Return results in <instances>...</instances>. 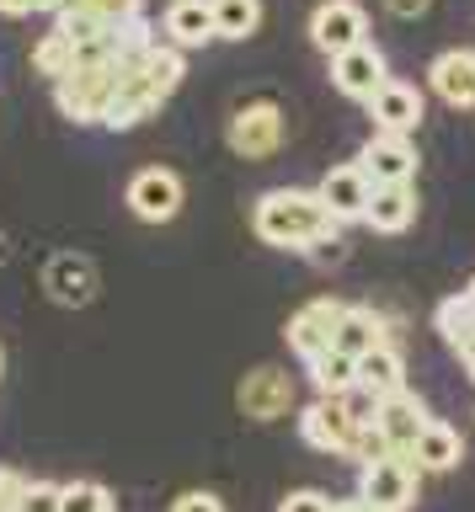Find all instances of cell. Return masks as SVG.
I'll use <instances>...</instances> for the list:
<instances>
[{
  "mask_svg": "<svg viewBox=\"0 0 475 512\" xmlns=\"http://www.w3.org/2000/svg\"><path fill=\"white\" fill-rule=\"evenodd\" d=\"M251 230L257 240L278 251H310L315 262H337L342 256V224L331 219L321 192L305 187H273L251 203Z\"/></svg>",
  "mask_w": 475,
  "mask_h": 512,
  "instance_id": "cell-1",
  "label": "cell"
},
{
  "mask_svg": "<svg viewBox=\"0 0 475 512\" xmlns=\"http://www.w3.org/2000/svg\"><path fill=\"white\" fill-rule=\"evenodd\" d=\"M118 80H123V70L113 64L107 48H81V64L54 86V102L70 123H102L118 96Z\"/></svg>",
  "mask_w": 475,
  "mask_h": 512,
  "instance_id": "cell-2",
  "label": "cell"
},
{
  "mask_svg": "<svg viewBox=\"0 0 475 512\" xmlns=\"http://www.w3.org/2000/svg\"><path fill=\"white\" fill-rule=\"evenodd\" d=\"M358 416L347 406V395H315L305 411H299V438L321 454H353V438H358Z\"/></svg>",
  "mask_w": 475,
  "mask_h": 512,
  "instance_id": "cell-3",
  "label": "cell"
},
{
  "mask_svg": "<svg viewBox=\"0 0 475 512\" xmlns=\"http://www.w3.org/2000/svg\"><path fill=\"white\" fill-rule=\"evenodd\" d=\"M358 496L374 512H406L411 502H417V459H411V454H390V459L363 464V470H358Z\"/></svg>",
  "mask_w": 475,
  "mask_h": 512,
  "instance_id": "cell-4",
  "label": "cell"
},
{
  "mask_svg": "<svg viewBox=\"0 0 475 512\" xmlns=\"http://www.w3.org/2000/svg\"><path fill=\"white\" fill-rule=\"evenodd\" d=\"M342 315H347L342 299H310V304H299V310L289 315V326H283V336H289V352H294L299 363H310V358H321V352H331Z\"/></svg>",
  "mask_w": 475,
  "mask_h": 512,
  "instance_id": "cell-5",
  "label": "cell"
},
{
  "mask_svg": "<svg viewBox=\"0 0 475 512\" xmlns=\"http://www.w3.org/2000/svg\"><path fill=\"white\" fill-rule=\"evenodd\" d=\"M225 139H230V150L241 155V160H267V155L283 144V107L267 102V96H257V102H246V107H235Z\"/></svg>",
  "mask_w": 475,
  "mask_h": 512,
  "instance_id": "cell-6",
  "label": "cell"
},
{
  "mask_svg": "<svg viewBox=\"0 0 475 512\" xmlns=\"http://www.w3.org/2000/svg\"><path fill=\"white\" fill-rule=\"evenodd\" d=\"M310 43L321 48L326 59L347 54V48L369 43V16H363L358 0H321L310 11Z\"/></svg>",
  "mask_w": 475,
  "mask_h": 512,
  "instance_id": "cell-7",
  "label": "cell"
},
{
  "mask_svg": "<svg viewBox=\"0 0 475 512\" xmlns=\"http://www.w3.org/2000/svg\"><path fill=\"white\" fill-rule=\"evenodd\" d=\"M129 214L134 219H145V224H166V219H177V208H182V176L171 171V166H139L129 176Z\"/></svg>",
  "mask_w": 475,
  "mask_h": 512,
  "instance_id": "cell-8",
  "label": "cell"
},
{
  "mask_svg": "<svg viewBox=\"0 0 475 512\" xmlns=\"http://www.w3.org/2000/svg\"><path fill=\"white\" fill-rule=\"evenodd\" d=\"M235 406H241L251 422H278V416H289L294 411V379H289V368H278V363L251 368V374L241 379V390H235Z\"/></svg>",
  "mask_w": 475,
  "mask_h": 512,
  "instance_id": "cell-9",
  "label": "cell"
},
{
  "mask_svg": "<svg viewBox=\"0 0 475 512\" xmlns=\"http://www.w3.org/2000/svg\"><path fill=\"white\" fill-rule=\"evenodd\" d=\"M321 203L331 208V219L337 224H353V219H363L369 214V198H374V176L358 166V160H342V166H331L326 176H321Z\"/></svg>",
  "mask_w": 475,
  "mask_h": 512,
  "instance_id": "cell-10",
  "label": "cell"
},
{
  "mask_svg": "<svg viewBox=\"0 0 475 512\" xmlns=\"http://www.w3.org/2000/svg\"><path fill=\"white\" fill-rule=\"evenodd\" d=\"M390 80L385 70V54H379L374 43H358V48H347V54L331 59V86H337L347 102H363L369 107L374 102V91Z\"/></svg>",
  "mask_w": 475,
  "mask_h": 512,
  "instance_id": "cell-11",
  "label": "cell"
},
{
  "mask_svg": "<svg viewBox=\"0 0 475 512\" xmlns=\"http://www.w3.org/2000/svg\"><path fill=\"white\" fill-rule=\"evenodd\" d=\"M427 422H433V411H427V400L417 390H401V395L379 400V411H374V427L385 432L390 454H411L417 438L427 432Z\"/></svg>",
  "mask_w": 475,
  "mask_h": 512,
  "instance_id": "cell-12",
  "label": "cell"
},
{
  "mask_svg": "<svg viewBox=\"0 0 475 512\" xmlns=\"http://www.w3.org/2000/svg\"><path fill=\"white\" fill-rule=\"evenodd\" d=\"M422 112H427V102H422L417 80H395V75L374 91V102H369L374 128H379V134H395V139H406L411 128L422 123Z\"/></svg>",
  "mask_w": 475,
  "mask_h": 512,
  "instance_id": "cell-13",
  "label": "cell"
},
{
  "mask_svg": "<svg viewBox=\"0 0 475 512\" xmlns=\"http://www.w3.org/2000/svg\"><path fill=\"white\" fill-rule=\"evenodd\" d=\"M358 166L374 176V187H411V176H417V150H411V139L374 134L358 150Z\"/></svg>",
  "mask_w": 475,
  "mask_h": 512,
  "instance_id": "cell-14",
  "label": "cell"
},
{
  "mask_svg": "<svg viewBox=\"0 0 475 512\" xmlns=\"http://www.w3.org/2000/svg\"><path fill=\"white\" fill-rule=\"evenodd\" d=\"M43 288H49L59 304H91L97 299V267H91V256H81V251H59V256H49V267H43Z\"/></svg>",
  "mask_w": 475,
  "mask_h": 512,
  "instance_id": "cell-15",
  "label": "cell"
},
{
  "mask_svg": "<svg viewBox=\"0 0 475 512\" xmlns=\"http://www.w3.org/2000/svg\"><path fill=\"white\" fill-rule=\"evenodd\" d=\"M161 32H166V43H177V48H203L209 38H219L214 0H171L166 16H161Z\"/></svg>",
  "mask_w": 475,
  "mask_h": 512,
  "instance_id": "cell-16",
  "label": "cell"
},
{
  "mask_svg": "<svg viewBox=\"0 0 475 512\" xmlns=\"http://www.w3.org/2000/svg\"><path fill=\"white\" fill-rule=\"evenodd\" d=\"M427 86H433L449 107H475V48L438 54L433 70H427Z\"/></svg>",
  "mask_w": 475,
  "mask_h": 512,
  "instance_id": "cell-17",
  "label": "cell"
},
{
  "mask_svg": "<svg viewBox=\"0 0 475 512\" xmlns=\"http://www.w3.org/2000/svg\"><path fill=\"white\" fill-rule=\"evenodd\" d=\"M161 102H166V91L150 86V80L139 75V70H129V75L118 80V96H113V107H107L102 128H134V123H145Z\"/></svg>",
  "mask_w": 475,
  "mask_h": 512,
  "instance_id": "cell-18",
  "label": "cell"
},
{
  "mask_svg": "<svg viewBox=\"0 0 475 512\" xmlns=\"http://www.w3.org/2000/svg\"><path fill=\"white\" fill-rule=\"evenodd\" d=\"M358 390L374 395V400L401 395V390H406V358H401L390 342L374 347V352H363V358H358Z\"/></svg>",
  "mask_w": 475,
  "mask_h": 512,
  "instance_id": "cell-19",
  "label": "cell"
},
{
  "mask_svg": "<svg viewBox=\"0 0 475 512\" xmlns=\"http://www.w3.org/2000/svg\"><path fill=\"white\" fill-rule=\"evenodd\" d=\"M390 336H385V315L369 310V304H347V315H342V326H337V352H347V358H363V352H374V347H385Z\"/></svg>",
  "mask_w": 475,
  "mask_h": 512,
  "instance_id": "cell-20",
  "label": "cell"
},
{
  "mask_svg": "<svg viewBox=\"0 0 475 512\" xmlns=\"http://www.w3.org/2000/svg\"><path fill=\"white\" fill-rule=\"evenodd\" d=\"M411 219H417V192L411 187H374L363 224H374L379 235H401V230H411Z\"/></svg>",
  "mask_w": 475,
  "mask_h": 512,
  "instance_id": "cell-21",
  "label": "cell"
},
{
  "mask_svg": "<svg viewBox=\"0 0 475 512\" xmlns=\"http://www.w3.org/2000/svg\"><path fill=\"white\" fill-rule=\"evenodd\" d=\"M411 459H417V470H454L459 459H465V438H459L454 422H427V432L417 438V448H411Z\"/></svg>",
  "mask_w": 475,
  "mask_h": 512,
  "instance_id": "cell-22",
  "label": "cell"
},
{
  "mask_svg": "<svg viewBox=\"0 0 475 512\" xmlns=\"http://www.w3.org/2000/svg\"><path fill=\"white\" fill-rule=\"evenodd\" d=\"M305 379L315 384V395H353L358 390V358H347V352H321V358L305 363Z\"/></svg>",
  "mask_w": 475,
  "mask_h": 512,
  "instance_id": "cell-23",
  "label": "cell"
},
{
  "mask_svg": "<svg viewBox=\"0 0 475 512\" xmlns=\"http://www.w3.org/2000/svg\"><path fill=\"white\" fill-rule=\"evenodd\" d=\"M433 326H438V336H443L454 352H465V347L475 342V304H470L465 294L443 299L438 310H433Z\"/></svg>",
  "mask_w": 475,
  "mask_h": 512,
  "instance_id": "cell-24",
  "label": "cell"
},
{
  "mask_svg": "<svg viewBox=\"0 0 475 512\" xmlns=\"http://www.w3.org/2000/svg\"><path fill=\"white\" fill-rule=\"evenodd\" d=\"M75 64H81V48H75L65 32H43V38L33 43V70H38V75H49L54 86L75 70Z\"/></svg>",
  "mask_w": 475,
  "mask_h": 512,
  "instance_id": "cell-25",
  "label": "cell"
},
{
  "mask_svg": "<svg viewBox=\"0 0 475 512\" xmlns=\"http://www.w3.org/2000/svg\"><path fill=\"white\" fill-rule=\"evenodd\" d=\"M214 27H219V38H230V43L251 38V32L262 27V0H214Z\"/></svg>",
  "mask_w": 475,
  "mask_h": 512,
  "instance_id": "cell-26",
  "label": "cell"
},
{
  "mask_svg": "<svg viewBox=\"0 0 475 512\" xmlns=\"http://www.w3.org/2000/svg\"><path fill=\"white\" fill-rule=\"evenodd\" d=\"M54 32H65V38H70L75 48H107V38H113V27H107L102 16H91V11H81V6L59 11V22H54Z\"/></svg>",
  "mask_w": 475,
  "mask_h": 512,
  "instance_id": "cell-27",
  "label": "cell"
},
{
  "mask_svg": "<svg viewBox=\"0 0 475 512\" xmlns=\"http://www.w3.org/2000/svg\"><path fill=\"white\" fill-rule=\"evenodd\" d=\"M139 75L150 80V86H161L166 96L182 86V75H187V59H182V48L177 43H155V54L139 64Z\"/></svg>",
  "mask_w": 475,
  "mask_h": 512,
  "instance_id": "cell-28",
  "label": "cell"
},
{
  "mask_svg": "<svg viewBox=\"0 0 475 512\" xmlns=\"http://www.w3.org/2000/svg\"><path fill=\"white\" fill-rule=\"evenodd\" d=\"M65 512H113V491L97 480H70L65 486Z\"/></svg>",
  "mask_w": 475,
  "mask_h": 512,
  "instance_id": "cell-29",
  "label": "cell"
},
{
  "mask_svg": "<svg viewBox=\"0 0 475 512\" xmlns=\"http://www.w3.org/2000/svg\"><path fill=\"white\" fill-rule=\"evenodd\" d=\"M75 6L102 16L107 27H123V22H134V16H145V0H75Z\"/></svg>",
  "mask_w": 475,
  "mask_h": 512,
  "instance_id": "cell-30",
  "label": "cell"
},
{
  "mask_svg": "<svg viewBox=\"0 0 475 512\" xmlns=\"http://www.w3.org/2000/svg\"><path fill=\"white\" fill-rule=\"evenodd\" d=\"M22 512H65V486L59 480H27Z\"/></svg>",
  "mask_w": 475,
  "mask_h": 512,
  "instance_id": "cell-31",
  "label": "cell"
},
{
  "mask_svg": "<svg viewBox=\"0 0 475 512\" xmlns=\"http://www.w3.org/2000/svg\"><path fill=\"white\" fill-rule=\"evenodd\" d=\"M363 470V464H374V459H390V443H385V432H379L374 422L369 427H358V438H353V454H347Z\"/></svg>",
  "mask_w": 475,
  "mask_h": 512,
  "instance_id": "cell-32",
  "label": "cell"
},
{
  "mask_svg": "<svg viewBox=\"0 0 475 512\" xmlns=\"http://www.w3.org/2000/svg\"><path fill=\"white\" fill-rule=\"evenodd\" d=\"M22 496H27V475L0 464V512H22Z\"/></svg>",
  "mask_w": 475,
  "mask_h": 512,
  "instance_id": "cell-33",
  "label": "cell"
},
{
  "mask_svg": "<svg viewBox=\"0 0 475 512\" xmlns=\"http://www.w3.org/2000/svg\"><path fill=\"white\" fill-rule=\"evenodd\" d=\"M278 512H331V496H326V491L299 486V491H289V496L278 502Z\"/></svg>",
  "mask_w": 475,
  "mask_h": 512,
  "instance_id": "cell-34",
  "label": "cell"
},
{
  "mask_svg": "<svg viewBox=\"0 0 475 512\" xmlns=\"http://www.w3.org/2000/svg\"><path fill=\"white\" fill-rule=\"evenodd\" d=\"M171 512H225V502H219L214 491H182L177 502H171Z\"/></svg>",
  "mask_w": 475,
  "mask_h": 512,
  "instance_id": "cell-35",
  "label": "cell"
},
{
  "mask_svg": "<svg viewBox=\"0 0 475 512\" xmlns=\"http://www.w3.org/2000/svg\"><path fill=\"white\" fill-rule=\"evenodd\" d=\"M427 6H433V0H385V11L395 22H417V16H427Z\"/></svg>",
  "mask_w": 475,
  "mask_h": 512,
  "instance_id": "cell-36",
  "label": "cell"
},
{
  "mask_svg": "<svg viewBox=\"0 0 475 512\" xmlns=\"http://www.w3.org/2000/svg\"><path fill=\"white\" fill-rule=\"evenodd\" d=\"M0 11H6V16H27V11H38V0H0Z\"/></svg>",
  "mask_w": 475,
  "mask_h": 512,
  "instance_id": "cell-37",
  "label": "cell"
},
{
  "mask_svg": "<svg viewBox=\"0 0 475 512\" xmlns=\"http://www.w3.org/2000/svg\"><path fill=\"white\" fill-rule=\"evenodd\" d=\"M331 512H374L363 496H347V502H331Z\"/></svg>",
  "mask_w": 475,
  "mask_h": 512,
  "instance_id": "cell-38",
  "label": "cell"
},
{
  "mask_svg": "<svg viewBox=\"0 0 475 512\" xmlns=\"http://www.w3.org/2000/svg\"><path fill=\"white\" fill-rule=\"evenodd\" d=\"M465 299H470V304H475V278H470V288H465Z\"/></svg>",
  "mask_w": 475,
  "mask_h": 512,
  "instance_id": "cell-39",
  "label": "cell"
},
{
  "mask_svg": "<svg viewBox=\"0 0 475 512\" xmlns=\"http://www.w3.org/2000/svg\"><path fill=\"white\" fill-rule=\"evenodd\" d=\"M0 368H6V352H0Z\"/></svg>",
  "mask_w": 475,
  "mask_h": 512,
  "instance_id": "cell-40",
  "label": "cell"
}]
</instances>
